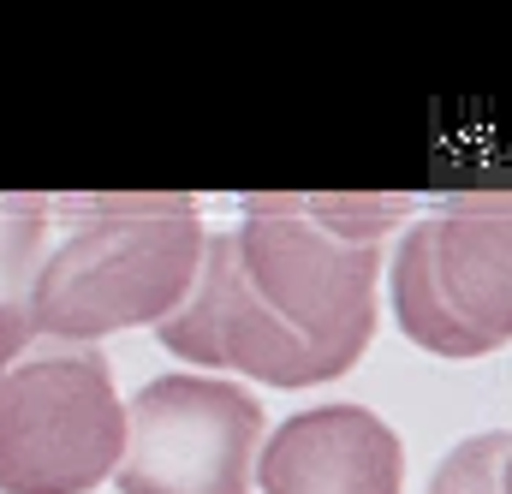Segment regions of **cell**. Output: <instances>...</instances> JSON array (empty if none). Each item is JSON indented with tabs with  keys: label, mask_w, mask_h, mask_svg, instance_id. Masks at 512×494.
Wrapping results in <instances>:
<instances>
[{
	"label": "cell",
	"mask_w": 512,
	"mask_h": 494,
	"mask_svg": "<svg viewBox=\"0 0 512 494\" xmlns=\"http://www.w3.org/2000/svg\"><path fill=\"white\" fill-rule=\"evenodd\" d=\"M54 245V197H0V370L36 346V280Z\"/></svg>",
	"instance_id": "cell-8"
},
{
	"label": "cell",
	"mask_w": 512,
	"mask_h": 494,
	"mask_svg": "<svg viewBox=\"0 0 512 494\" xmlns=\"http://www.w3.org/2000/svg\"><path fill=\"white\" fill-rule=\"evenodd\" d=\"M393 316L435 358L512 346V191H453L417 215L387 262Z\"/></svg>",
	"instance_id": "cell-2"
},
{
	"label": "cell",
	"mask_w": 512,
	"mask_h": 494,
	"mask_svg": "<svg viewBox=\"0 0 512 494\" xmlns=\"http://www.w3.org/2000/svg\"><path fill=\"white\" fill-rule=\"evenodd\" d=\"M262 494H399L405 489V447L370 405L334 399L292 411L262 435L256 453Z\"/></svg>",
	"instance_id": "cell-7"
},
{
	"label": "cell",
	"mask_w": 512,
	"mask_h": 494,
	"mask_svg": "<svg viewBox=\"0 0 512 494\" xmlns=\"http://www.w3.org/2000/svg\"><path fill=\"white\" fill-rule=\"evenodd\" d=\"M507 459H512V429L465 435L459 447L441 453L429 494H507Z\"/></svg>",
	"instance_id": "cell-9"
},
{
	"label": "cell",
	"mask_w": 512,
	"mask_h": 494,
	"mask_svg": "<svg viewBox=\"0 0 512 494\" xmlns=\"http://www.w3.org/2000/svg\"><path fill=\"white\" fill-rule=\"evenodd\" d=\"M262 405L227 375H155L126 405L120 494H251L262 453Z\"/></svg>",
	"instance_id": "cell-5"
},
{
	"label": "cell",
	"mask_w": 512,
	"mask_h": 494,
	"mask_svg": "<svg viewBox=\"0 0 512 494\" xmlns=\"http://www.w3.org/2000/svg\"><path fill=\"white\" fill-rule=\"evenodd\" d=\"M126 453V399L96 346L36 340L0 370V494H90Z\"/></svg>",
	"instance_id": "cell-3"
},
{
	"label": "cell",
	"mask_w": 512,
	"mask_h": 494,
	"mask_svg": "<svg viewBox=\"0 0 512 494\" xmlns=\"http://www.w3.org/2000/svg\"><path fill=\"white\" fill-rule=\"evenodd\" d=\"M203 209L179 191L54 197V245L36 280V340L96 346L126 328H161L197 268Z\"/></svg>",
	"instance_id": "cell-1"
},
{
	"label": "cell",
	"mask_w": 512,
	"mask_h": 494,
	"mask_svg": "<svg viewBox=\"0 0 512 494\" xmlns=\"http://www.w3.org/2000/svg\"><path fill=\"white\" fill-rule=\"evenodd\" d=\"M155 340L197 370L245 375V381H268V387L334 381V364L256 298V286L239 268L233 233H209L203 268H197L185 304L155 328Z\"/></svg>",
	"instance_id": "cell-6"
},
{
	"label": "cell",
	"mask_w": 512,
	"mask_h": 494,
	"mask_svg": "<svg viewBox=\"0 0 512 494\" xmlns=\"http://www.w3.org/2000/svg\"><path fill=\"white\" fill-rule=\"evenodd\" d=\"M239 268L256 286V298L304 334L334 375H346L376 340V280H382V245H352L328 233L304 191H268L245 197L239 227Z\"/></svg>",
	"instance_id": "cell-4"
}]
</instances>
